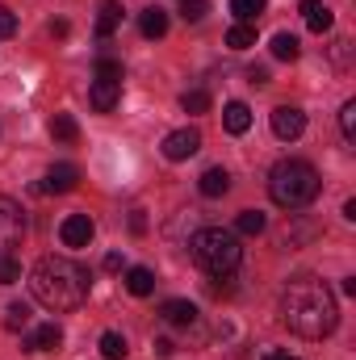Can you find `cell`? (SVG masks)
<instances>
[{
  "instance_id": "cell-1",
  "label": "cell",
  "mask_w": 356,
  "mask_h": 360,
  "mask_svg": "<svg viewBox=\"0 0 356 360\" xmlns=\"http://www.w3.org/2000/svg\"><path fill=\"white\" fill-rule=\"evenodd\" d=\"M281 319L302 340H327L336 331V323H340V306H336V293L327 289V281L298 276L281 293Z\"/></svg>"
},
{
  "instance_id": "cell-2",
  "label": "cell",
  "mask_w": 356,
  "mask_h": 360,
  "mask_svg": "<svg viewBox=\"0 0 356 360\" xmlns=\"http://www.w3.org/2000/svg\"><path fill=\"white\" fill-rule=\"evenodd\" d=\"M92 276L89 269H80L68 256H42L30 269V293L38 306H46L51 314H72L89 302Z\"/></svg>"
},
{
  "instance_id": "cell-3",
  "label": "cell",
  "mask_w": 356,
  "mask_h": 360,
  "mask_svg": "<svg viewBox=\"0 0 356 360\" xmlns=\"http://www.w3.org/2000/svg\"><path fill=\"white\" fill-rule=\"evenodd\" d=\"M319 188H323V180L314 172V164H306V160H281L268 172V197L281 210H306L319 197Z\"/></svg>"
},
{
  "instance_id": "cell-4",
  "label": "cell",
  "mask_w": 356,
  "mask_h": 360,
  "mask_svg": "<svg viewBox=\"0 0 356 360\" xmlns=\"http://www.w3.org/2000/svg\"><path fill=\"white\" fill-rule=\"evenodd\" d=\"M193 260L210 276H231L243 260V248H239V235L235 231H222V226H201L193 235Z\"/></svg>"
},
{
  "instance_id": "cell-5",
  "label": "cell",
  "mask_w": 356,
  "mask_h": 360,
  "mask_svg": "<svg viewBox=\"0 0 356 360\" xmlns=\"http://www.w3.org/2000/svg\"><path fill=\"white\" fill-rule=\"evenodd\" d=\"M89 101L96 113H109L117 101H122V63L117 59H96V76H92V89H89Z\"/></svg>"
},
{
  "instance_id": "cell-6",
  "label": "cell",
  "mask_w": 356,
  "mask_h": 360,
  "mask_svg": "<svg viewBox=\"0 0 356 360\" xmlns=\"http://www.w3.org/2000/svg\"><path fill=\"white\" fill-rule=\"evenodd\" d=\"M25 239V210L13 197H0V252H13Z\"/></svg>"
},
{
  "instance_id": "cell-7",
  "label": "cell",
  "mask_w": 356,
  "mask_h": 360,
  "mask_svg": "<svg viewBox=\"0 0 356 360\" xmlns=\"http://www.w3.org/2000/svg\"><path fill=\"white\" fill-rule=\"evenodd\" d=\"M302 130H306V113H302L298 105H276V109H272V134H276L281 143L302 139Z\"/></svg>"
},
{
  "instance_id": "cell-8",
  "label": "cell",
  "mask_w": 356,
  "mask_h": 360,
  "mask_svg": "<svg viewBox=\"0 0 356 360\" xmlns=\"http://www.w3.org/2000/svg\"><path fill=\"white\" fill-rule=\"evenodd\" d=\"M197 151H201V134H197L193 126H180V130H172V134L164 139V160H172V164L197 155Z\"/></svg>"
},
{
  "instance_id": "cell-9",
  "label": "cell",
  "mask_w": 356,
  "mask_h": 360,
  "mask_svg": "<svg viewBox=\"0 0 356 360\" xmlns=\"http://www.w3.org/2000/svg\"><path fill=\"white\" fill-rule=\"evenodd\" d=\"M92 235H96V226H92L89 214H68V218H63V226H59L63 248H89Z\"/></svg>"
},
{
  "instance_id": "cell-10",
  "label": "cell",
  "mask_w": 356,
  "mask_h": 360,
  "mask_svg": "<svg viewBox=\"0 0 356 360\" xmlns=\"http://www.w3.org/2000/svg\"><path fill=\"white\" fill-rule=\"evenodd\" d=\"M59 344H63V327L59 323H42V327H34L30 335H25V352H59Z\"/></svg>"
},
{
  "instance_id": "cell-11",
  "label": "cell",
  "mask_w": 356,
  "mask_h": 360,
  "mask_svg": "<svg viewBox=\"0 0 356 360\" xmlns=\"http://www.w3.org/2000/svg\"><path fill=\"white\" fill-rule=\"evenodd\" d=\"M76 184H80V168H76V164H55L38 188H42V193H72Z\"/></svg>"
},
{
  "instance_id": "cell-12",
  "label": "cell",
  "mask_w": 356,
  "mask_h": 360,
  "mask_svg": "<svg viewBox=\"0 0 356 360\" xmlns=\"http://www.w3.org/2000/svg\"><path fill=\"white\" fill-rule=\"evenodd\" d=\"M122 13H126V8H122L117 0H101V4H96V38H113V30L122 25Z\"/></svg>"
},
{
  "instance_id": "cell-13",
  "label": "cell",
  "mask_w": 356,
  "mask_h": 360,
  "mask_svg": "<svg viewBox=\"0 0 356 360\" xmlns=\"http://www.w3.org/2000/svg\"><path fill=\"white\" fill-rule=\"evenodd\" d=\"M302 17H306V25H310L314 34H327V30L336 25V13H331L323 0H302Z\"/></svg>"
},
{
  "instance_id": "cell-14",
  "label": "cell",
  "mask_w": 356,
  "mask_h": 360,
  "mask_svg": "<svg viewBox=\"0 0 356 360\" xmlns=\"http://www.w3.org/2000/svg\"><path fill=\"white\" fill-rule=\"evenodd\" d=\"M160 314H164L172 327H193V323H197V306L184 302V297H168V302L160 306Z\"/></svg>"
},
{
  "instance_id": "cell-15",
  "label": "cell",
  "mask_w": 356,
  "mask_h": 360,
  "mask_svg": "<svg viewBox=\"0 0 356 360\" xmlns=\"http://www.w3.org/2000/svg\"><path fill=\"white\" fill-rule=\"evenodd\" d=\"M222 126H227L231 134H248V126H252V109H248L243 101H231V105L222 109Z\"/></svg>"
},
{
  "instance_id": "cell-16",
  "label": "cell",
  "mask_w": 356,
  "mask_h": 360,
  "mask_svg": "<svg viewBox=\"0 0 356 360\" xmlns=\"http://www.w3.org/2000/svg\"><path fill=\"white\" fill-rule=\"evenodd\" d=\"M139 30H143V38H164L168 34V13L164 8H143L139 13Z\"/></svg>"
},
{
  "instance_id": "cell-17",
  "label": "cell",
  "mask_w": 356,
  "mask_h": 360,
  "mask_svg": "<svg viewBox=\"0 0 356 360\" xmlns=\"http://www.w3.org/2000/svg\"><path fill=\"white\" fill-rule=\"evenodd\" d=\"M197 188H201L205 197H222V193L231 188V172H227V168H205L201 180H197Z\"/></svg>"
},
{
  "instance_id": "cell-18",
  "label": "cell",
  "mask_w": 356,
  "mask_h": 360,
  "mask_svg": "<svg viewBox=\"0 0 356 360\" xmlns=\"http://www.w3.org/2000/svg\"><path fill=\"white\" fill-rule=\"evenodd\" d=\"M302 55V42L289 34V30H281V34H272V59H281V63H293Z\"/></svg>"
},
{
  "instance_id": "cell-19",
  "label": "cell",
  "mask_w": 356,
  "mask_h": 360,
  "mask_svg": "<svg viewBox=\"0 0 356 360\" xmlns=\"http://www.w3.org/2000/svg\"><path fill=\"white\" fill-rule=\"evenodd\" d=\"M30 319H34L30 302H8V306H4V327H8V331H25Z\"/></svg>"
},
{
  "instance_id": "cell-20",
  "label": "cell",
  "mask_w": 356,
  "mask_h": 360,
  "mask_svg": "<svg viewBox=\"0 0 356 360\" xmlns=\"http://www.w3.org/2000/svg\"><path fill=\"white\" fill-rule=\"evenodd\" d=\"M126 289H130L134 297H147V293L155 289V272L151 269H130L126 272Z\"/></svg>"
},
{
  "instance_id": "cell-21",
  "label": "cell",
  "mask_w": 356,
  "mask_h": 360,
  "mask_svg": "<svg viewBox=\"0 0 356 360\" xmlns=\"http://www.w3.org/2000/svg\"><path fill=\"white\" fill-rule=\"evenodd\" d=\"M51 134H55L59 143H76V139H80V126H76L72 113H55V117H51Z\"/></svg>"
},
{
  "instance_id": "cell-22",
  "label": "cell",
  "mask_w": 356,
  "mask_h": 360,
  "mask_svg": "<svg viewBox=\"0 0 356 360\" xmlns=\"http://www.w3.org/2000/svg\"><path fill=\"white\" fill-rule=\"evenodd\" d=\"M227 46H231V51H248V46H256V30L243 25V21H235V25L227 30Z\"/></svg>"
},
{
  "instance_id": "cell-23",
  "label": "cell",
  "mask_w": 356,
  "mask_h": 360,
  "mask_svg": "<svg viewBox=\"0 0 356 360\" xmlns=\"http://www.w3.org/2000/svg\"><path fill=\"white\" fill-rule=\"evenodd\" d=\"M265 226H268V218L260 210H243V214L235 218V231H239V235H265Z\"/></svg>"
},
{
  "instance_id": "cell-24",
  "label": "cell",
  "mask_w": 356,
  "mask_h": 360,
  "mask_svg": "<svg viewBox=\"0 0 356 360\" xmlns=\"http://www.w3.org/2000/svg\"><path fill=\"white\" fill-rule=\"evenodd\" d=\"M126 352H130L126 348V335H117V331H105L101 335V356L105 360H126Z\"/></svg>"
},
{
  "instance_id": "cell-25",
  "label": "cell",
  "mask_w": 356,
  "mask_h": 360,
  "mask_svg": "<svg viewBox=\"0 0 356 360\" xmlns=\"http://www.w3.org/2000/svg\"><path fill=\"white\" fill-rule=\"evenodd\" d=\"M231 13H235V21L252 25V21L265 13V0H231Z\"/></svg>"
},
{
  "instance_id": "cell-26",
  "label": "cell",
  "mask_w": 356,
  "mask_h": 360,
  "mask_svg": "<svg viewBox=\"0 0 356 360\" xmlns=\"http://www.w3.org/2000/svg\"><path fill=\"white\" fill-rule=\"evenodd\" d=\"M21 281V260L13 252H0V285H17Z\"/></svg>"
},
{
  "instance_id": "cell-27",
  "label": "cell",
  "mask_w": 356,
  "mask_h": 360,
  "mask_svg": "<svg viewBox=\"0 0 356 360\" xmlns=\"http://www.w3.org/2000/svg\"><path fill=\"white\" fill-rule=\"evenodd\" d=\"M180 109H184V113H205V109H210V92H201V89L184 92V96H180Z\"/></svg>"
},
{
  "instance_id": "cell-28",
  "label": "cell",
  "mask_w": 356,
  "mask_h": 360,
  "mask_svg": "<svg viewBox=\"0 0 356 360\" xmlns=\"http://www.w3.org/2000/svg\"><path fill=\"white\" fill-rule=\"evenodd\" d=\"M340 130H344V139H348V143L356 139V101H348V105L340 109Z\"/></svg>"
},
{
  "instance_id": "cell-29",
  "label": "cell",
  "mask_w": 356,
  "mask_h": 360,
  "mask_svg": "<svg viewBox=\"0 0 356 360\" xmlns=\"http://www.w3.org/2000/svg\"><path fill=\"white\" fill-rule=\"evenodd\" d=\"M205 8H210L205 0H184V4H180V17H184V21H201Z\"/></svg>"
},
{
  "instance_id": "cell-30",
  "label": "cell",
  "mask_w": 356,
  "mask_h": 360,
  "mask_svg": "<svg viewBox=\"0 0 356 360\" xmlns=\"http://www.w3.org/2000/svg\"><path fill=\"white\" fill-rule=\"evenodd\" d=\"M17 34V13L8 4H0V38H13Z\"/></svg>"
},
{
  "instance_id": "cell-31",
  "label": "cell",
  "mask_w": 356,
  "mask_h": 360,
  "mask_svg": "<svg viewBox=\"0 0 356 360\" xmlns=\"http://www.w3.org/2000/svg\"><path fill=\"white\" fill-rule=\"evenodd\" d=\"M130 231H134V235H143V231H147V218H143V210H134V218H130Z\"/></svg>"
},
{
  "instance_id": "cell-32",
  "label": "cell",
  "mask_w": 356,
  "mask_h": 360,
  "mask_svg": "<svg viewBox=\"0 0 356 360\" xmlns=\"http://www.w3.org/2000/svg\"><path fill=\"white\" fill-rule=\"evenodd\" d=\"M51 34H55V38H68V34H72V25H68V21H51Z\"/></svg>"
},
{
  "instance_id": "cell-33",
  "label": "cell",
  "mask_w": 356,
  "mask_h": 360,
  "mask_svg": "<svg viewBox=\"0 0 356 360\" xmlns=\"http://www.w3.org/2000/svg\"><path fill=\"white\" fill-rule=\"evenodd\" d=\"M248 80H252V84H268V72H265V68H252V72H248Z\"/></svg>"
},
{
  "instance_id": "cell-34",
  "label": "cell",
  "mask_w": 356,
  "mask_h": 360,
  "mask_svg": "<svg viewBox=\"0 0 356 360\" xmlns=\"http://www.w3.org/2000/svg\"><path fill=\"white\" fill-rule=\"evenodd\" d=\"M105 269L117 272V269H122V256H117V252H109V256H105Z\"/></svg>"
},
{
  "instance_id": "cell-35",
  "label": "cell",
  "mask_w": 356,
  "mask_h": 360,
  "mask_svg": "<svg viewBox=\"0 0 356 360\" xmlns=\"http://www.w3.org/2000/svg\"><path fill=\"white\" fill-rule=\"evenodd\" d=\"M265 360H298V356H289V352H265Z\"/></svg>"
}]
</instances>
